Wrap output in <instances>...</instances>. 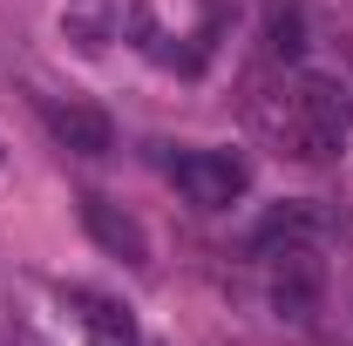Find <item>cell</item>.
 <instances>
[{"label":"cell","instance_id":"cell-1","mask_svg":"<svg viewBox=\"0 0 353 346\" xmlns=\"http://www.w3.org/2000/svg\"><path fill=\"white\" fill-rule=\"evenodd\" d=\"M252 116H259V130L285 150V156H299V163H326V156H340L347 150V130H353V109L347 95L333 82H285V88H265L259 102H252Z\"/></svg>","mask_w":353,"mask_h":346},{"label":"cell","instance_id":"cell-2","mask_svg":"<svg viewBox=\"0 0 353 346\" xmlns=\"http://www.w3.org/2000/svg\"><path fill=\"white\" fill-rule=\"evenodd\" d=\"M272 312L285 319V326H312L319 319V305H326V265L312 245H285L279 258H272Z\"/></svg>","mask_w":353,"mask_h":346},{"label":"cell","instance_id":"cell-3","mask_svg":"<svg viewBox=\"0 0 353 346\" xmlns=\"http://www.w3.org/2000/svg\"><path fill=\"white\" fill-rule=\"evenodd\" d=\"M176 190L197 204V211H224V204H238L245 197V183H252V170L231 156V150H183L170 163Z\"/></svg>","mask_w":353,"mask_h":346},{"label":"cell","instance_id":"cell-4","mask_svg":"<svg viewBox=\"0 0 353 346\" xmlns=\"http://www.w3.org/2000/svg\"><path fill=\"white\" fill-rule=\"evenodd\" d=\"M82 231L102 245V252H109V258H123V265H150V238H143V224H136L123 204L95 197V190L82 197Z\"/></svg>","mask_w":353,"mask_h":346},{"label":"cell","instance_id":"cell-5","mask_svg":"<svg viewBox=\"0 0 353 346\" xmlns=\"http://www.w3.org/2000/svg\"><path fill=\"white\" fill-rule=\"evenodd\" d=\"M61 312L82 326V340H88V346H136V319H130L116 299H109V292L68 285V292H61Z\"/></svg>","mask_w":353,"mask_h":346},{"label":"cell","instance_id":"cell-6","mask_svg":"<svg viewBox=\"0 0 353 346\" xmlns=\"http://www.w3.org/2000/svg\"><path fill=\"white\" fill-rule=\"evenodd\" d=\"M48 130H54L61 150H75V156H109L116 150V130H109V116L95 102H48Z\"/></svg>","mask_w":353,"mask_h":346},{"label":"cell","instance_id":"cell-7","mask_svg":"<svg viewBox=\"0 0 353 346\" xmlns=\"http://www.w3.org/2000/svg\"><path fill=\"white\" fill-rule=\"evenodd\" d=\"M123 7L130 0H68L61 7V34L82 48V54H102V48L123 34Z\"/></svg>","mask_w":353,"mask_h":346},{"label":"cell","instance_id":"cell-8","mask_svg":"<svg viewBox=\"0 0 353 346\" xmlns=\"http://www.w3.org/2000/svg\"><path fill=\"white\" fill-rule=\"evenodd\" d=\"M312 238H319V211H312V204H279V211H265L259 231H252L259 252H285V245H312Z\"/></svg>","mask_w":353,"mask_h":346},{"label":"cell","instance_id":"cell-9","mask_svg":"<svg viewBox=\"0 0 353 346\" xmlns=\"http://www.w3.org/2000/svg\"><path fill=\"white\" fill-rule=\"evenodd\" d=\"M299 48H306V14L292 0H272V14H265V54L272 61H299Z\"/></svg>","mask_w":353,"mask_h":346}]
</instances>
